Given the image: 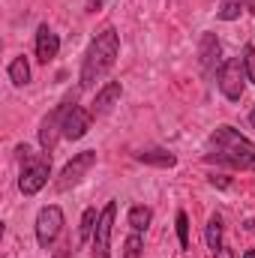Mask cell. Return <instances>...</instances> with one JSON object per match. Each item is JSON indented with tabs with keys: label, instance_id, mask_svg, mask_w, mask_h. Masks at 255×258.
<instances>
[{
	"label": "cell",
	"instance_id": "obj_1",
	"mask_svg": "<svg viewBox=\"0 0 255 258\" xmlns=\"http://www.w3.org/2000/svg\"><path fill=\"white\" fill-rule=\"evenodd\" d=\"M117 54H120V33H117L114 27H105L102 33H96V39H93L90 48L84 51L78 87H81V90H93L96 81H102V78L108 75V69L117 60Z\"/></svg>",
	"mask_w": 255,
	"mask_h": 258
},
{
	"label": "cell",
	"instance_id": "obj_2",
	"mask_svg": "<svg viewBox=\"0 0 255 258\" xmlns=\"http://www.w3.org/2000/svg\"><path fill=\"white\" fill-rule=\"evenodd\" d=\"M210 147L213 153L204 156L207 162H219L228 168H252L255 162V144L234 126H216V132L210 135Z\"/></svg>",
	"mask_w": 255,
	"mask_h": 258
},
{
	"label": "cell",
	"instance_id": "obj_3",
	"mask_svg": "<svg viewBox=\"0 0 255 258\" xmlns=\"http://www.w3.org/2000/svg\"><path fill=\"white\" fill-rule=\"evenodd\" d=\"M18 159H21V174H18V189L24 195H36L51 174V153H30L27 144L18 147Z\"/></svg>",
	"mask_w": 255,
	"mask_h": 258
},
{
	"label": "cell",
	"instance_id": "obj_4",
	"mask_svg": "<svg viewBox=\"0 0 255 258\" xmlns=\"http://www.w3.org/2000/svg\"><path fill=\"white\" fill-rule=\"evenodd\" d=\"M246 81H249V78H246L243 57H231V60H225V63L219 66V72H216V84H219L222 96L231 99V102H237V99L243 96Z\"/></svg>",
	"mask_w": 255,
	"mask_h": 258
},
{
	"label": "cell",
	"instance_id": "obj_5",
	"mask_svg": "<svg viewBox=\"0 0 255 258\" xmlns=\"http://www.w3.org/2000/svg\"><path fill=\"white\" fill-rule=\"evenodd\" d=\"M72 105H75V93H69V96H66L54 111H48V114L42 117V123H39V144H42V150H45V153H51V150H54V144H57V138L63 135L66 114H69V108H72Z\"/></svg>",
	"mask_w": 255,
	"mask_h": 258
},
{
	"label": "cell",
	"instance_id": "obj_6",
	"mask_svg": "<svg viewBox=\"0 0 255 258\" xmlns=\"http://www.w3.org/2000/svg\"><path fill=\"white\" fill-rule=\"evenodd\" d=\"M96 165V150H81V153H75L69 162L63 165V171H60V177H57V189L66 192V189H72V186H78L81 180H84V174L90 171Z\"/></svg>",
	"mask_w": 255,
	"mask_h": 258
},
{
	"label": "cell",
	"instance_id": "obj_7",
	"mask_svg": "<svg viewBox=\"0 0 255 258\" xmlns=\"http://www.w3.org/2000/svg\"><path fill=\"white\" fill-rule=\"evenodd\" d=\"M60 231H63V210H60L57 204L42 207V210L36 213V243H39L42 249H48V246L57 240Z\"/></svg>",
	"mask_w": 255,
	"mask_h": 258
},
{
	"label": "cell",
	"instance_id": "obj_8",
	"mask_svg": "<svg viewBox=\"0 0 255 258\" xmlns=\"http://www.w3.org/2000/svg\"><path fill=\"white\" fill-rule=\"evenodd\" d=\"M114 216H117V201H108L99 210V222H96V231H93V258H111Z\"/></svg>",
	"mask_w": 255,
	"mask_h": 258
},
{
	"label": "cell",
	"instance_id": "obj_9",
	"mask_svg": "<svg viewBox=\"0 0 255 258\" xmlns=\"http://www.w3.org/2000/svg\"><path fill=\"white\" fill-rule=\"evenodd\" d=\"M219 51H222V45H219L216 33H204V36H201V45H198V63H201L204 78H213V75H216Z\"/></svg>",
	"mask_w": 255,
	"mask_h": 258
},
{
	"label": "cell",
	"instance_id": "obj_10",
	"mask_svg": "<svg viewBox=\"0 0 255 258\" xmlns=\"http://www.w3.org/2000/svg\"><path fill=\"white\" fill-rule=\"evenodd\" d=\"M90 123H93V114L87 108H81V105H72L69 114H66V123H63V138H69V141L84 138L90 132Z\"/></svg>",
	"mask_w": 255,
	"mask_h": 258
},
{
	"label": "cell",
	"instance_id": "obj_11",
	"mask_svg": "<svg viewBox=\"0 0 255 258\" xmlns=\"http://www.w3.org/2000/svg\"><path fill=\"white\" fill-rule=\"evenodd\" d=\"M57 51H60L57 33H54L48 24H39V30H36V60L48 66L54 57H57Z\"/></svg>",
	"mask_w": 255,
	"mask_h": 258
},
{
	"label": "cell",
	"instance_id": "obj_12",
	"mask_svg": "<svg viewBox=\"0 0 255 258\" xmlns=\"http://www.w3.org/2000/svg\"><path fill=\"white\" fill-rule=\"evenodd\" d=\"M120 93H123V87H120V81H108L99 93H96V99H93V108H90V114L93 117H102V114H108L111 108H114V102L120 99Z\"/></svg>",
	"mask_w": 255,
	"mask_h": 258
},
{
	"label": "cell",
	"instance_id": "obj_13",
	"mask_svg": "<svg viewBox=\"0 0 255 258\" xmlns=\"http://www.w3.org/2000/svg\"><path fill=\"white\" fill-rule=\"evenodd\" d=\"M135 159L144 162V165H156V168H174V165H177V156L168 153V150H159V147H153V150H138Z\"/></svg>",
	"mask_w": 255,
	"mask_h": 258
},
{
	"label": "cell",
	"instance_id": "obj_14",
	"mask_svg": "<svg viewBox=\"0 0 255 258\" xmlns=\"http://www.w3.org/2000/svg\"><path fill=\"white\" fill-rule=\"evenodd\" d=\"M153 222V210L147 207V204H135L132 210H129V228L132 231H147V225Z\"/></svg>",
	"mask_w": 255,
	"mask_h": 258
},
{
	"label": "cell",
	"instance_id": "obj_15",
	"mask_svg": "<svg viewBox=\"0 0 255 258\" xmlns=\"http://www.w3.org/2000/svg\"><path fill=\"white\" fill-rule=\"evenodd\" d=\"M9 81H12L15 87H24V84L30 81V63H27V57H15V60L9 63Z\"/></svg>",
	"mask_w": 255,
	"mask_h": 258
},
{
	"label": "cell",
	"instance_id": "obj_16",
	"mask_svg": "<svg viewBox=\"0 0 255 258\" xmlns=\"http://www.w3.org/2000/svg\"><path fill=\"white\" fill-rule=\"evenodd\" d=\"M96 222H99V213L96 207H87L84 216H81V228H78V240H93V231H96Z\"/></svg>",
	"mask_w": 255,
	"mask_h": 258
},
{
	"label": "cell",
	"instance_id": "obj_17",
	"mask_svg": "<svg viewBox=\"0 0 255 258\" xmlns=\"http://www.w3.org/2000/svg\"><path fill=\"white\" fill-rule=\"evenodd\" d=\"M204 240H207L210 252H216V249L222 246V219H219V216H210L207 231H204Z\"/></svg>",
	"mask_w": 255,
	"mask_h": 258
},
{
	"label": "cell",
	"instance_id": "obj_18",
	"mask_svg": "<svg viewBox=\"0 0 255 258\" xmlns=\"http://www.w3.org/2000/svg\"><path fill=\"white\" fill-rule=\"evenodd\" d=\"M243 6H246V0H219L216 15H219L222 21H237L240 12H243Z\"/></svg>",
	"mask_w": 255,
	"mask_h": 258
},
{
	"label": "cell",
	"instance_id": "obj_19",
	"mask_svg": "<svg viewBox=\"0 0 255 258\" xmlns=\"http://www.w3.org/2000/svg\"><path fill=\"white\" fill-rule=\"evenodd\" d=\"M174 225H177V240H180V249H189V216H186L183 210H177Z\"/></svg>",
	"mask_w": 255,
	"mask_h": 258
},
{
	"label": "cell",
	"instance_id": "obj_20",
	"mask_svg": "<svg viewBox=\"0 0 255 258\" xmlns=\"http://www.w3.org/2000/svg\"><path fill=\"white\" fill-rule=\"evenodd\" d=\"M120 258H141V234H138V231H132L126 240H123Z\"/></svg>",
	"mask_w": 255,
	"mask_h": 258
},
{
	"label": "cell",
	"instance_id": "obj_21",
	"mask_svg": "<svg viewBox=\"0 0 255 258\" xmlns=\"http://www.w3.org/2000/svg\"><path fill=\"white\" fill-rule=\"evenodd\" d=\"M243 66H246V78L255 84V45L243 48Z\"/></svg>",
	"mask_w": 255,
	"mask_h": 258
},
{
	"label": "cell",
	"instance_id": "obj_22",
	"mask_svg": "<svg viewBox=\"0 0 255 258\" xmlns=\"http://www.w3.org/2000/svg\"><path fill=\"white\" fill-rule=\"evenodd\" d=\"M210 186H216V189H228L231 180H228L225 174H213V177H210Z\"/></svg>",
	"mask_w": 255,
	"mask_h": 258
},
{
	"label": "cell",
	"instance_id": "obj_23",
	"mask_svg": "<svg viewBox=\"0 0 255 258\" xmlns=\"http://www.w3.org/2000/svg\"><path fill=\"white\" fill-rule=\"evenodd\" d=\"M102 6H105V0H87V6H84V9L93 15V12H96V9H102Z\"/></svg>",
	"mask_w": 255,
	"mask_h": 258
},
{
	"label": "cell",
	"instance_id": "obj_24",
	"mask_svg": "<svg viewBox=\"0 0 255 258\" xmlns=\"http://www.w3.org/2000/svg\"><path fill=\"white\" fill-rule=\"evenodd\" d=\"M213 258H234V252H231V246H219V249L213 252Z\"/></svg>",
	"mask_w": 255,
	"mask_h": 258
},
{
	"label": "cell",
	"instance_id": "obj_25",
	"mask_svg": "<svg viewBox=\"0 0 255 258\" xmlns=\"http://www.w3.org/2000/svg\"><path fill=\"white\" fill-rule=\"evenodd\" d=\"M69 249H72V243L63 246V249H57V255H54V258H69Z\"/></svg>",
	"mask_w": 255,
	"mask_h": 258
},
{
	"label": "cell",
	"instance_id": "obj_26",
	"mask_svg": "<svg viewBox=\"0 0 255 258\" xmlns=\"http://www.w3.org/2000/svg\"><path fill=\"white\" fill-rule=\"evenodd\" d=\"M246 6H249V9H252V15H255V0H246Z\"/></svg>",
	"mask_w": 255,
	"mask_h": 258
},
{
	"label": "cell",
	"instance_id": "obj_27",
	"mask_svg": "<svg viewBox=\"0 0 255 258\" xmlns=\"http://www.w3.org/2000/svg\"><path fill=\"white\" fill-rule=\"evenodd\" d=\"M249 123H252V126H255V108H252V111H249Z\"/></svg>",
	"mask_w": 255,
	"mask_h": 258
},
{
	"label": "cell",
	"instance_id": "obj_28",
	"mask_svg": "<svg viewBox=\"0 0 255 258\" xmlns=\"http://www.w3.org/2000/svg\"><path fill=\"white\" fill-rule=\"evenodd\" d=\"M243 258H255V249H249V252H243Z\"/></svg>",
	"mask_w": 255,
	"mask_h": 258
},
{
	"label": "cell",
	"instance_id": "obj_29",
	"mask_svg": "<svg viewBox=\"0 0 255 258\" xmlns=\"http://www.w3.org/2000/svg\"><path fill=\"white\" fill-rule=\"evenodd\" d=\"M252 168H255V162H252Z\"/></svg>",
	"mask_w": 255,
	"mask_h": 258
}]
</instances>
